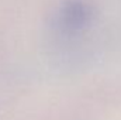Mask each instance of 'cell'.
<instances>
[{
  "mask_svg": "<svg viewBox=\"0 0 121 120\" xmlns=\"http://www.w3.org/2000/svg\"><path fill=\"white\" fill-rule=\"evenodd\" d=\"M90 17V11L86 4L80 1H69L60 11L62 24L69 30L82 28Z\"/></svg>",
  "mask_w": 121,
  "mask_h": 120,
  "instance_id": "obj_1",
  "label": "cell"
}]
</instances>
